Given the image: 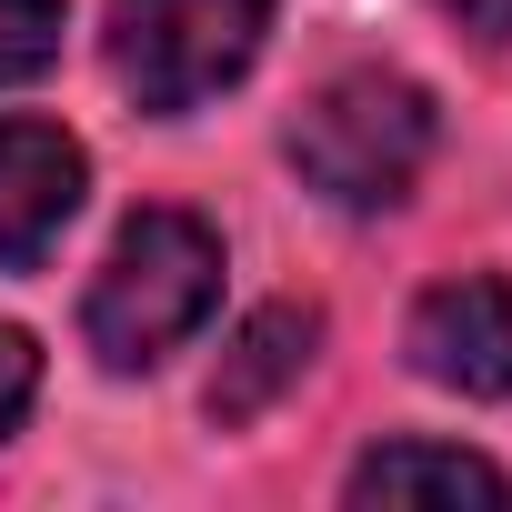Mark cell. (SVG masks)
<instances>
[{"instance_id":"cell-9","label":"cell","mask_w":512,"mask_h":512,"mask_svg":"<svg viewBox=\"0 0 512 512\" xmlns=\"http://www.w3.org/2000/svg\"><path fill=\"white\" fill-rule=\"evenodd\" d=\"M31 392H41V352H31L21 322H0V432L31 412Z\"/></svg>"},{"instance_id":"cell-3","label":"cell","mask_w":512,"mask_h":512,"mask_svg":"<svg viewBox=\"0 0 512 512\" xmlns=\"http://www.w3.org/2000/svg\"><path fill=\"white\" fill-rule=\"evenodd\" d=\"M272 0H111V81L141 111H201L262 61Z\"/></svg>"},{"instance_id":"cell-6","label":"cell","mask_w":512,"mask_h":512,"mask_svg":"<svg viewBox=\"0 0 512 512\" xmlns=\"http://www.w3.org/2000/svg\"><path fill=\"white\" fill-rule=\"evenodd\" d=\"M312 342H322V312H312V302H272V312H251V322L231 332L221 372H211V422H221V432L262 422V412L312 372Z\"/></svg>"},{"instance_id":"cell-5","label":"cell","mask_w":512,"mask_h":512,"mask_svg":"<svg viewBox=\"0 0 512 512\" xmlns=\"http://www.w3.org/2000/svg\"><path fill=\"white\" fill-rule=\"evenodd\" d=\"M91 191V161L51 121H0V272H41Z\"/></svg>"},{"instance_id":"cell-10","label":"cell","mask_w":512,"mask_h":512,"mask_svg":"<svg viewBox=\"0 0 512 512\" xmlns=\"http://www.w3.org/2000/svg\"><path fill=\"white\" fill-rule=\"evenodd\" d=\"M442 11H452L462 31H492V41L512 31V0H442Z\"/></svg>"},{"instance_id":"cell-7","label":"cell","mask_w":512,"mask_h":512,"mask_svg":"<svg viewBox=\"0 0 512 512\" xmlns=\"http://www.w3.org/2000/svg\"><path fill=\"white\" fill-rule=\"evenodd\" d=\"M352 502H472V512H502L512 482L462 442H382V452L352 462Z\"/></svg>"},{"instance_id":"cell-2","label":"cell","mask_w":512,"mask_h":512,"mask_svg":"<svg viewBox=\"0 0 512 512\" xmlns=\"http://www.w3.org/2000/svg\"><path fill=\"white\" fill-rule=\"evenodd\" d=\"M432 91L402 71H342L292 121V171L342 211H392L432 161Z\"/></svg>"},{"instance_id":"cell-4","label":"cell","mask_w":512,"mask_h":512,"mask_svg":"<svg viewBox=\"0 0 512 512\" xmlns=\"http://www.w3.org/2000/svg\"><path fill=\"white\" fill-rule=\"evenodd\" d=\"M402 352H412L422 382H442L462 402H512V282H492V272L432 282L412 302Z\"/></svg>"},{"instance_id":"cell-8","label":"cell","mask_w":512,"mask_h":512,"mask_svg":"<svg viewBox=\"0 0 512 512\" xmlns=\"http://www.w3.org/2000/svg\"><path fill=\"white\" fill-rule=\"evenodd\" d=\"M61 61V0H0V91H21Z\"/></svg>"},{"instance_id":"cell-1","label":"cell","mask_w":512,"mask_h":512,"mask_svg":"<svg viewBox=\"0 0 512 512\" xmlns=\"http://www.w3.org/2000/svg\"><path fill=\"white\" fill-rule=\"evenodd\" d=\"M221 302V231L201 211H141L121 221L111 262L91 272L81 332L111 372H151L161 352H181Z\"/></svg>"}]
</instances>
